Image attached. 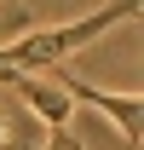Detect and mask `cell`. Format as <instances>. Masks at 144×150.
<instances>
[{
    "instance_id": "obj_3",
    "label": "cell",
    "mask_w": 144,
    "mask_h": 150,
    "mask_svg": "<svg viewBox=\"0 0 144 150\" xmlns=\"http://www.w3.org/2000/svg\"><path fill=\"white\" fill-rule=\"evenodd\" d=\"M12 87H18V98L29 104V115H40L46 139H52V133H69V115H75V104H69V93H64L58 81H46V75H18Z\"/></svg>"
},
{
    "instance_id": "obj_1",
    "label": "cell",
    "mask_w": 144,
    "mask_h": 150,
    "mask_svg": "<svg viewBox=\"0 0 144 150\" xmlns=\"http://www.w3.org/2000/svg\"><path fill=\"white\" fill-rule=\"evenodd\" d=\"M144 0H109V6H98V12H87V18L64 23V29H29V35L6 40L0 46V81H18V75H35V69H58L69 52H81L87 40L109 35L115 23L138 18Z\"/></svg>"
},
{
    "instance_id": "obj_4",
    "label": "cell",
    "mask_w": 144,
    "mask_h": 150,
    "mask_svg": "<svg viewBox=\"0 0 144 150\" xmlns=\"http://www.w3.org/2000/svg\"><path fill=\"white\" fill-rule=\"evenodd\" d=\"M46 150H87V144H81V133H52Z\"/></svg>"
},
{
    "instance_id": "obj_2",
    "label": "cell",
    "mask_w": 144,
    "mask_h": 150,
    "mask_svg": "<svg viewBox=\"0 0 144 150\" xmlns=\"http://www.w3.org/2000/svg\"><path fill=\"white\" fill-rule=\"evenodd\" d=\"M52 81L69 93V104H87V110L109 115V121L121 127L127 144H138V115H144V98L138 93H104V87H92V81H81V75H69V69H58Z\"/></svg>"
}]
</instances>
